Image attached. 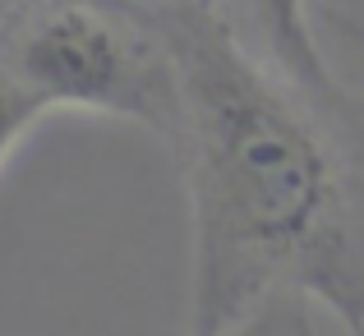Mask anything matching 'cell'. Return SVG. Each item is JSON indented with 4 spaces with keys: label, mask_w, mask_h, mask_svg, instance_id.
Returning a JSON list of instances; mask_svg holds the SVG:
<instances>
[{
    "label": "cell",
    "mask_w": 364,
    "mask_h": 336,
    "mask_svg": "<svg viewBox=\"0 0 364 336\" xmlns=\"http://www.w3.org/2000/svg\"><path fill=\"white\" fill-rule=\"evenodd\" d=\"M189 148L194 327L213 336L282 276L318 286L341 318L364 313V267L346 263V198L323 134L208 9L161 18Z\"/></svg>",
    "instance_id": "obj_1"
},
{
    "label": "cell",
    "mask_w": 364,
    "mask_h": 336,
    "mask_svg": "<svg viewBox=\"0 0 364 336\" xmlns=\"http://www.w3.org/2000/svg\"><path fill=\"white\" fill-rule=\"evenodd\" d=\"M14 70L46 102V111L79 107L143 124H166L171 111H180L176 83L161 88L152 79L139 37L116 14L83 0L55 5L37 18L14 55Z\"/></svg>",
    "instance_id": "obj_2"
},
{
    "label": "cell",
    "mask_w": 364,
    "mask_h": 336,
    "mask_svg": "<svg viewBox=\"0 0 364 336\" xmlns=\"http://www.w3.org/2000/svg\"><path fill=\"white\" fill-rule=\"evenodd\" d=\"M249 9H254V23H258V33H263V46H267L277 70L291 83H300V88L328 92L332 74H328V65H323L318 42H314L309 5H304V0H249Z\"/></svg>",
    "instance_id": "obj_3"
},
{
    "label": "cell",
    "mask_w": 364,
    "mask_h": 336,
    "mask_svg": "<svg viewBox=\"0 0 364 336\" xmlns=\"http://www.w3.org/2000/svg\"><path fill=\"white\" fill-rule=\"evenodd\" d=\"M46 115V102L18 79L14 65H0V166L9 161V152L18 148L28 129Z\"/></svg>",
    "instance_id": "obj_4"
},
{
    "label": "cell",
    "mask_w": 364,
    "mask_h": 336,
    "mask_svg": "<svg viewBox=\"0 0 364 336\" xmlns=\"http://www.w3.org/2000/svg\"><path fill=\"white\" fill-rule=\"evenodd\" d=\"M213 336H286V323L277 318L267 304H258L254 313H245L240 323H231V327H222V332H213Z\"/></svg>",
    "instance_id": "obj_5"
},
{
    "label": "cell",
    "mask_w": 364,
    "mask_h": 336,
    "mask_svg": "<svg viewBox=\"0 0 364 336\" xmlns=\"http://www.w3.org/2000/svg\"><path fill=\"white\" fill-rule=\"evenodd\" d=\"M350 332H355V336H364V313H360L355 323H350Z\"/></svg>",
    "instance_id": "obj_6"
},
{
    "label": "cell",
    "mask_w": 364,
    "mask_h": 336,
    "mask_svg": "<svg viewBox=\"0 0 364 336\" xmlns=\"http://www.w3.org/2000/svg\"><path fill=\"white\" fill-rule=\"evenodd\" d=\"M5 9H9V0H0V14H5Z\"/></svg>",
    "instance_id": "obj_7"
}]
</instances>
